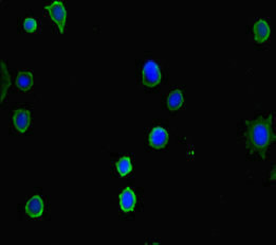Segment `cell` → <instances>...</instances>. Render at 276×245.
Masks as SVG:
<instances>
[{"instance_id":"4fadbf2b","label":"cell","mask_w":276,"mask_h":245,"mask_svg":"<svg viewBox=\"0 0 276 245\" xmlns=\"http://www.w3.org/2000/svg\"><path fill=\"white\" fill-rule=\"evenodd\" d=\"M22 28L26 32L35 33L37 31V21L34 18H26L23 20Z\"/></svg>"},{"instance_id":"277c9868","label":"cell","mask_w":276,"mask_h":245,"mask_svg":"<svg viewBox=\"0 0 276 245\" xmlns=\"http://www.w3.org/2000/svg\"><path fill=\"white\" fill-rule=\"evenodd\" d=\"M168 141V134L165 129L161 127H156L149 133L148 143L153 149L160 150L167 144Z\"/></svg>"},{"instance_id":"7a4b0ae2","label":"cell","mask_w":276,"mask_h":245,"mask_svg":"<svg viewBox=\"0 0 276 245\" xmlns=\"http://www.w3.org/2000/svg\"><path fill=\"white\" fill-rule=\"evenodd\" d=\"M45 11L48 12V14L51 20L55 23L58 31L64 33L66 30V19H67V11L66 7L62 2H54L51 5L46 6Z\"/></svg>"},{"instance_id":"9c48e42d","label":"cell","mask_w":276,"mask_h":245,"mask_svg":"<svg viewBox=\"0 0 276 245\" xmlns=\"http://www.w3.org/2000/svg\"><path fill=\"white\" fill-rule=\"evenodd\" d=\"M183 102L184 98L182 91L180 89H175L167 96L166 106L170 112H176L183 106Z\"/></svg>"},{"instance_id":"8fae6325","label":"cell","mask_w":276,"mask_h":245,"mask_svg":"<svg viewBox=\"0 0 276 245\" xmlns=\"http://www.w3.org/2000/svg\"><path fill=\"white\" fill-rule=\"evenodd\" d=\"M116 170H117V173L122 177L129 175L132 171V164H131L130 158L128 156L122 157L117 163Z\"/></svg>"},{"instance_id":"ba28073f","label":"cell","mask_w":276,"mask_h":245,"mask_svg":"<svg viewBox=\"0 0 276 245\" xmlns=\"http://www.w3.org/2000/svg\"><path fill=\"white\" fill-rule=\"evenodd\" d=\"M255 41L259 44L266 42L270 36V27L265 19L258 20L253 28Z\"/></svg>"},{"instance_id":"3957f363","label":"cell","mask_w":276,"mask_h":245,"mask_svg":"<svg viewBox=\"0 0 276 245\" xmlns=\"http://www.w3.org/2000/svg\"><path fill=\"white\" fill-rule=\"evenodd\" d=\"M162 78L160 68L154 60H148L142 69V82L146 87L154 88L160 83Z\"/></svg>"},{"instance_id":"30bf717a","label":"cell","mask_w":276,"mask_h":245,"mask_svg":"<svg viewBox=\"0 0 276 245\" xmlns=\"http://www.w3.org/2000/svg\"><path fill=\"white\" fill-rule=\"evenodd\" d=\"M16 87L22 91H28L33 87V73L31 71H20L16 78Z\"/></svg>"},{"instance_id":"8992f818","label":"cell","mask_w":276,"mask_h":245,"mask_svg":"<svg viewBox=\"0 0 276 245\" xmlns=\"http://www.w3.org/2000/svg\"><path fill=\"white\" fill-rule=\"evenodd\" d=\"M24 210H26V213L32 219L40 218L44 212V201H43V199L40 197V195H34V197H32L27 202Z\"/></svg>"},{"instance_id":"7c38bea8","label":"cell","mask_w":276,"mask_h":245,"mask_svg":"<svg viewBox=\"0 0 276 245\" xmlns=\"http://www.w3.org/2000/svg\"><path fill=\"white\" fill-rule=\"evenodd\" d=\"M3 77H2V98H3V101L6 98V95H7V89L9 87L10 85V79H9V75H8V71H7V67H6V64L3 62Z\"/></svg>"},{"instance_id":"5b68a950","label":"cell","mask_w":276,"mask_h":245,"mask_svg":"<svg viewBox=\"0 0 276 245\" xmlns=\"http://www.w3.org/2000/svg\"><path fill=\"white\" fill-rule=\"evenodd\" d=\"M31 117L30 113L27 109H17L13 113L12 116V124H13V128L18 133H24L30 126Z\"/></svg>"},{"instance_id":"6da1fadb","label":"cell","mask_w":276,"mask_h":245,"mask_svg":"<svg viewBox=\"0 0 276 245\" xmlns=\"http://www.w3.org/2000/svg\"><path fill=\"white\" fill-rule=\"evenodd\" d=\"M244 138L250 156L265 159L268 149L275 140L273 114L260 115L253 120L246 121Z\"/></svg>"},{"instance_id":"52a82bcc","label":"cell","mask_w":276,"mask_h":245,"mask_svg":"<svg viewBox=\"0 0 276 245\" xmlns=\"http://www.w3.org/2000/svg\"><path fill=\"white\" fill-rule=\"evenodd\" d=\"M135 203H136V198L133 190L130 188L125 189L120 197L121 209L124 212H131L134 209Z\"/></svg>"}]
</instances>
